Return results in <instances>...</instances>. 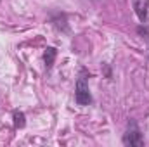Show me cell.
Returning a JSON list of instances; mask_svg holds the SVG:
<instances>
[{"label":"cell","instance_id":"cell-1","mask_svg":"<svg viewBox=\"0 0 149 147\" xmlns=\"http://www.w3.org/2000/svg\"><path fill=\"white\" fill-rule=\"evenodd\" d=\"M123 144L130 147H142L144 146V139H142V133L139 130V125L132 119L128 121V126H127V132L123 135Z\"/></svg>","mask_w":149,"mask_h":147},{"label":"cell","instance_id":"cell-2","mask_svg":"<svg viewBox=\"0 0 149 147\" xmlns=\"http://www.w3.org/2000/svg\"><path fill=\"white\" fill-rule=\"evenodd\" d=\"M74 101L78 106H88L92 102V95L88 90V85L85 81V78H78L76 87H74Z\"/></svg>","mask_w":149,"mask_h":147},{"label":"cell","instance_id":"cell-3","mask_svg":"<svg viewBox=\"0 0 149 147\" xmlns=\"http://www.w3.org/2000/svg\"><path fill=\"white\" fill-rule=\"evenodd\" d=\"M132 5H134V10H135L139 21L146 23L148 12H149V0H132Z\"/></svg>","mask_w":149,"mask_h":147},{"label":"cell","instance_id":"cell-4","mask_svg":"<svg viewBox=\"0 0 149 147\" xmlns=\"http://www.w3.org/2000/svg\"><path fill=\"white\" fill-rule=\"evenodd\" d=\"M56 55H57V50H56L54 47H47V49H45V52H43V62H45L47 69L52 68V64H54V61H56Z\"/></svg>","mask_w":149,"mask_h":147},{"label":"cell","instance_id":"cell-5","mask_svg":"<svg viewBox=\"0 0 149 147\" xmlns=\"http://www.w3.org/2000/svg\"><path fill=\"white\" fill-rule=\"evenodd\" d=\"M12 119H14V128H23L26 125V116H24L23 111H14Z\"/></svg>","mask_w":149,"mask_h":147}]
</instances>
